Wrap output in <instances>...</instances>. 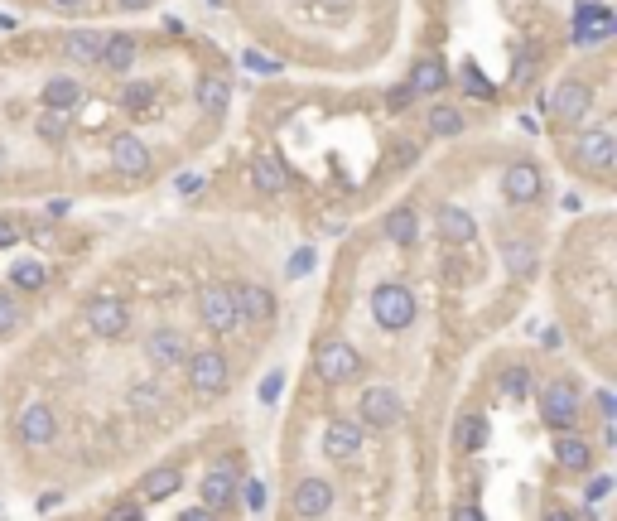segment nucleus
<instances>
[{
  "instance_id": "nucleus-20",
  "label": "nucleus",
  "mask_w": 617,
  "mask_h": 521,
  "mask_svg": "<svg viewBox=\"0 0 617 521\" xmlns=\"http://www.w3.org/2000/svg\"><path fill=\"white\" fill-rule=\"evenodd\" d=\"M179 488H184V468L179 464H160L140 478V497H145V502H169Z\"/></svg>"
},
{
  "instance_id": "nucleus-23",
  "label": "nucleus",
  "mask_w": 617,
  "mask_h": 521,
  "mask_svg": "<svg viewBox=\"0 0 617 521\" xmlns=\"http://www.w3.org/2000/svg\"><path fill=\"white\" fill-rule=\"evenodd\" d=\"M449 87V68L439 63V58H420L415 68H410V92L415 97H439Z\"/></svg>"
},
{
  "instance_id": "nucleus-22",
  "label": "nucleus",
  "mask_w": 617,
  "mask_h": 521,
  "mask_svg": "<svg viewBox=\"0 0 617 521\" xmlns=\"http://www.w3.org/2000/svg\"><path fill=\"white\" fill-rule=\"evenodd\" d=\"M237 304H242V324H270L275 319V295L266 285H237Z\"/></svg>"
},
{
  "instance_id": "nucleus-8",
  "label": "nucleus",
  "mask_w": 617,
  "mask_h": 521,
  "mask_svg": "<svg viewBox=\"0 0 617 521\" xmlns=\"http://www.w3.org/2000/svg\"><path fill=\"white\" fill-rule=\"evenodd\" d=\"M613 160H617V136L608 126H593L584 136L574 140V165L589 169V174H613Z\"/></svg>"
},
{
  "instance_id": "nucleus-30",
  "label": "nucleus",
  "mask_w": 617,
  "mask_h": 521,
  "mask_svg": "<svg viewBox=\"0 0 617 521\" xmlns=\"http://www.w3.org/2000/svg\"><path fill=\"white\" fill-rule=\"evenodd\" d=\"M68 126H73V111H54V107H44L39 116H34V136H39V140H49V145H58V140L68 136Z\"/></svg>"
},
{
  "instance_id": "nucleus-28",
  "label": "nucleus",
  "mask_w": 617,
  "mask_h": 521,
  "mask_svg": "<svg viewBox=\"0 0 617 521\" xmlns=\"http://www.w3.org/2000/svg\"><path fill=\"white\" fill-rule=\"evenodd\" d=\"M131 63H135V39L131 34H107V39H102V68L126 73Z\"/></svg>"
},
{
  "instance_id": "nucleus-31",
  "label": "nucleus",
  "mask_w": 617,
  "mask_h": 521,
  "mask_svg": "<svg viewBox=\"0 0 617 521\" xmlns=\"http://www.w3.org/2000/svg\"><path fill=\"white\" fill-rule=\"evenodd\" d=\"M78 102H82V87L73 83V78H49V83H44V107L73 111Z\"/></svg>"
},
{
  "instance_id": "nucleus-24",
  "label": "nucleus",
  "mask_w": 617,
  "mask_h": 521,
  "mask_svg": "<svg viewBox=\"0 0 617 521\" xmlns=\"http://www.w3.org/2000/svg\"><path fill=\"white\" fill-rule=\"evenodd\" d=\"M193 97H198V107L208 111V116H222V111L232 107V83H222L217 73H203L193 83Z\"/></svg>"
},
{
  "instance_id": "nucleus-15",
  "label": "nucleus",
  "mask_w": 617,
  "mask_h": 521,
  "mask_svg": "<svg viewBox=\"0 0 617 521\" xmlns=\"http://www.w3.org/2000/svg\"><path fill=\"white\" fill-rule=\"evenodd\" d=\"M603 39H613V15L598 0H579L574 5V44L589 49V44H603Z\"/></svg>"
},
{
  "instance_id": "nucleus-48",
  "label": "nucleus",
  "mask_w": 617,
  "mask_h": 521,
  "mask_svg": "<svg viewBox=\"0 0 617 521\" xmlns=\"http://www.w3.org/2000/svg\"><path fill=\"white\" fill-rule=\"evenodd\" d=\"M246 507H256V512L266 507V488L261 483H246Z\"/></svg>"
},
{
  "instance_id": "nucleus-19",
  "label": "nucleus",
  "mask_w": 617,
  "mask_h": 521,
  "mask_svg": "<svg viewBox=\"0 0 617 521\" xmlns=\"http://www.w3.org/2000/svg\"><path fill=\"white\" fill-rule=\"evenodd\" d=\"M102 29H68L63 34V58L78 63V68H97L102 63Z\"/></svg>"
},
{
  "instance_id": "nucleus-13",
  "label": "nucleus",
  "mask_w": 617,
  "mask_h": 521,
  "mask_svg": "<svg viewBox=\"0 0 617 521\" xmlns=\"http://www.w3.org/2000/svg\"><path fill=\"white\" fill-rule=\"evenodd\" d=\"M15 430H20V444L25 449H49L58 435V415L44 406V401H29L25 411H20V420H15Z\"/></svg>"
},
{
  "instance_id": "nucleus-53",
  "label": "nucleus",
  "mask_w": 617,
  "mask_h": 521,
  "mask_svg": "<svg viewBox=\"0 0 617 521\" xmlns=\"http://www.w3.org/2000/svg\"><path fill=\"white\" fill-rule=\"evenodd\" d=\"M323 10H333V15H338V10H348V0H319Z\"/></svg>"
},
{
  "instance_id": "nucleus-36",
  "label": "nucleus",
  "mask_w": 617,
  "mask_h": 521,
  "mask_svg": "<svg viewBox=\"0 0 617 521\" xmlns=\"http://www.w3.org/2000/svg\"><path fill=\"white\" fill-rule=\"evenodd\" d=\"M121 107L131 111V116H145V111L155 107V83H126L121 87Z\"/></svg>"
},
{
  "instance_id": "nucleus-51",
  "label": "nucleus",
  "mask_w": 617,
  "mask_h": 521,
  "mask_svg": "<svg viewBox=\"0 0 617 521\" xmlns=\"http://www.w3.org/2000/svg\"><path fill=\"white\" fill-rule=\"evenodd\" d=\"M116 5H121V10H150L155 0H116Z\"/></svg>"
},
{
  "instance_id": "nucleus-25",
  "label": "nucleus",
  "mask_w": 617,
  "mask_h": 521,
  "mask_svg": "<svg viewBox=\"0 0 617 521\" xmlns=\"http://www.w3.org/2000/svg\"><path fill=\"white\" fill-rule=\"evenodd\" d=\"M502 261H507V271L516 275V280H526V275H536L540 251H536V242H521V237H502Z\"/></svg>"
},
{
  "instance_id": "nucleus-35",
  "label": "nucleus",
  "mask_w": 617,
  "mask_h": 521,
  "mask_svg": "<svg viewBox=\"0 0 617 521\" xmlns=\"http://www.w3.org/2000/svg\"><path fill=\"white\" fill-rule=\"evenodd\" d=\"M497 391H502L507 401H526V396H531V367H507V372L497 377Z\"/></svg>"
},
{
  "instance_id": "nucleus-6",
  "label": "nucleus",
  "mask_w": 617,
  "mask_h": 521,
  "mask_svg": "<svg viewBox=\"0 0 617 521\" xmlns=\"http://www.w3.org/2000/svg\"><path fill=\"white\" fill-rule=\"evenodd\" d=\"M314 367H319V377L328 386H343V382H357L362 377V353L352 348L348 338H328L314 357Z\"/></svg>"
},
{
  "instance_id": "nucleus-9",
  "label": "nucleus",
  "mask_w": 617,
  "mask_h": 521,
  "mask_svg": "<svg viewBox=\"0 0 617 521\" xmlns=\"http://www.w3.org/2000/svg\"><path fill=\"white\" fill-rule=\"evenodd\" d=\"M198 507H208V512H222V507H232L237 502V459H213V468L203 473V483H198Z\"/></svg>"
},
{
  "instance_id": "nucleus-10",
  "label": "nucleus",
  "mask_w": 617,
  "mask_h": 521,
  "mask_svg": "<svg viewBox=\"0 0 617 521\" xmlns=\"http://www.w3.org/2000/svg\"><path fill=\"white\" fill-rule=\"evenodd\" d=\"M333 483L328 478H299L295 488H290V512H295L299 521H319L333 512Z\"/></svg>"
},
{
  "instance_id": "nucleus-55",
  "label": "nucleus",
  "mask_w": 617,
  "mask_h": 521,
  "mask_svg": "<svg viewBox=\"0 0 617 521\" xmlns=\"http://www.w3.org/2000/svg\"><path fill=\"white\" fill-rule=\"evenodd\" d=\"M116 517H121V521H140V512H135V507H121Z\"/></svg>"
},
{
  "instance_id": "nucleus-50",
  "label": "nucleus",
  "mask_w": 617,
  "mask_h": 521,
  "mask_svg": "<svg viewBox=\"0 0 617 521\" xmlns=\"http://www.w3.org/2000/svg\"><path fill=\"white\" fill-rule=\"evenodd\" d=\"M179 521H217V512H208V507H188V512H179Z\"/></svg>"
},
{
  "instance_id": "nucleus-14",
  "label": "nucleus",
  "mask_w": 617,
  "mask_h": 521,
  "mask_svg": "<svg viewBox=\"0 0 617 521\" xmlns=\"http://www.w3.org/2000/svg\"><path fill=\"white\" fill-rule=\"evenodd\" d=\"M545 107L555 111V121H564V126H579V121L593 111V87L579 83V78H569V83L555 87V97H550Z\"/></svg>"
},
{
  "instance_id": "nucleus-33",
  "label": "nucleus",
  "mask_w": 617,
  "mask_h": 521,
  "mask_svg": "<svg viewBox=\"0 0 617 521\" xmlns=\"http://www.w3.org/2000/svg\"><path fill=\"white\" fill-rule=\"evenodd\" d=\"M458 444L468 449V454H478L487 444V415L483 411H468L463 420H458Z\"/></svg>"
},
{
  "instance_id": "nucleus-17",
  "label": "nucleus",
  "mask_w": 617,
  "mask_h": 521,
  "mask_svg": "<svg viewBox=\"0 0 617 521\" xmlns=\"http://www.w3.org/2000/svg\"><path fill=\"white\" fill-rule=\"evenodd\" d=\"M145 357H150L155 372H164V367H184L188 338L179 329H155L150 338H145Z\"/></svg>"
},
{
  "instance_id": "nucleus-42",
  "label": "nucleus",
  "mask_w": 617,
  "mask_h": 521,
  "mask_svg": "<svg viewBox=\"0 0 617 521\" xmlns=\"http://www.w3.org/2000/svg\"><path fill=\"white\" fill-rule=\"evenodd\" d=\"M593 406H598V420H608V425L617 420V396H613V391H598V396H593Z\"/></svg>"
},
{
  "instance_id": "nucleus-12",
  "label": "nucleus",
  "mask_w": 617,
  "mask_h": 521,
  "mask_svg": "<svg viewBox=\"0 0 617 521\" xmlns=\"http://www.w3.org/2000/svg\"><path fill=\"white\" fill-rule=\"evenodd\" d=\"M362 444H367V425H357V420H348V415L328 420V430H323V454H328V459L348 464V459L362 454Z\"/></svg>"
},
{
  "instance_id": "nucleus-47",
  "label": "nucleus",
  "mask_w": 617,
  "mask_h": 521,
  "mask_svg": "<svg viewBox=\"0 0 617 521\" xmlns=\"http://www.w3.org/2000/svg\"><path fill=\"white\" fill-rule=\"evenodd\" d=\"M608 493H613V478H593L589 483V502H603Z\"/></svg>"
},
{
  "instance_id": "nucleus-18",
  "label": "nucleus",
  "mask_w": 617,
  "mask_h": 521,
  "mask_svg": "<svg viewBox=\"0 0 617 521\" xmlns=\"http://www.w3.org/2000/svg\"><path fill=\"white\" fill-rule=\"evenodd\" d=\"M434 232L449 242V247H468L473 237H478V222L468 208H458V203H444L439 208V218H434Z\"/></svg>"
},
{
  "instance_id": "nucleus-38",
  "label": "nucleus",
  "mask_w": 617,
  "mask_h": 521,
  "mask_svg": "<svg viewBox=\"0 0 617 521\" xmlns=\"http://www.w3.org/2000/svg\"><path fill=\"white\" fill-rule=\"evenodd\" d=\"M15 324H20V300L10 290H0V333H10Z\"/></svg>"
},
{
  "instance_id": "nucleus-11",
  "label": "nucleus",
  "mask_w": 617,
  "mask_h": 521,
  "mask_svg": "<svg viewBox=\"0 0 617 521\" xmlns=\"http://www.w3.org/2000/svg\"><path fill=\"white\" fill-rule=\"evenodd\" d=\"M540 193H545V174H540V165H531V160H511V165L502 169V198H507V203L526 208V203H536Z\"/></svg>"
},
{
  "instance_id": "nucleus-45",
  "label": "nucleus",
  "mask_w": 617,
  "mask_h": 521,
  "mask_svg": "<svg viewBox=\"0 0 617 521\" xmlns=\"http://www.w3.org/2000/svg\"><path fill=\"white\" fill-rule=\"evenodd\" d=\"M454 521H487V517H483V507H478V502H458Z\"/></svg>"
},
{
  "instance_id": "nucleus-21",
  "label": "nucleus",
  "mask_w": 617,
  "mask_h": 521,
  "mask_svg": "<svg viewBox=\"0 0 617 521\" xmlns=\"http://www.w3.org/2000/svg\"><path fill=\"white\" fill-rule=\"evenodd\" d=\"M555 464L569 468V473H589L593 444L584 435H574V430H564V435H555Z\"/></svg>"
},
{
  "instance_id": "nucleus-40",
  "label": "nucleus",
  "mask_w": 617,
  "mask_h": 521,
  "mask_svg": "<svg viewBox=\"0 0 617 521\" xmlns=\"http://www.w3.org/2000/svg\"><path fill=\"white\" fill-rule=\"evenodd\" d=\"M463 87L473 92V97H492V87H487V78L473 68V63H463Z\"/></svg>"
},
{
  "instance_id": "nucleus-3",
  "label": "nucleus",
  "mask_w": 617,
  "mask_h": 521,
  "mask_svg": "<svg viewBox=\"0 0 617 521\" xmlns=\"http://www.w3.org/2000/svg\"><path fill=\"white\" fill-rule=\"evenodd\" d=\"M372 319L386 333H405L410 324H415V295H410L405 285H396V280L376 285L372 290Z\"/></svg>"
},
{
  "instance_id": "nucleus-7",
  "label": "nucleus",
  "mask_w": 617,
  "mask_h": 521,
  "mask_svg": "<svg viewBox=\"0 0 617 521\" xmlns=\"http://www.w3.org/2000/svg\"><path fill=\"white\" fill-rule=\"evenodd\" d=\"M82 319H87L92 338H107V343H116L121 333L131 329V304L116 300V295H97V300H87Z\"/></svg>"
},
{
  "instance_id": "nucleus-34",
  "label": "nucleus",
  "mask_w": 617,
  "mask_h": 521,
  "mask_svg": "<svg viewBox=\"0 0 617 521\" xmlns=\"http://www.w3.org/2000/svg\"><path fill=\"white\" fill-rule=\"evenodd\" d=\"M10 285H15V290H44V285H49V266H44V261H15Z\"/></svg>"
},
{
  "instance_id": "nucleus-2",
  "label": "nucleus",
  "mask_w": 617,
  "mask_h": 521,
  "mask_svg": "<svg viewBox=\"0 0 617 521\" xmlns=\"http://www.w3.org/2000/svg\"><path fill=\"white\" fill-rule=\"evenodd\" d=\"M184 372H188V391L203 396V401H213V396H222V391L232 386V362H227V353H217V348L188 353Z\"/></svg>"
},
{
  "instance_id": "nucleus-52",
  "label": "nucleus",
  "mask_w": 617,
  "mask_h": 521,
  "mask_svg": "<svg viewBox=\"0 0 617 521\" xmlns=\"http://www.w3.org/2000/svg\"><path fill=\"white\" fill-rule=\"evenodd\" d=\"M49 5H54V10H63V15H68V10H78L82 0H49Z\"/></svg>"
},
{
  "instance_id": "nucleus-29",
  "label": "nucleus",
  "mask_w": 617,
  "mask_h": 521,
  "mask_svg": "<svg viewBox=\"0 0 617 521\" xmlns=\"http://www.w3.org/2000/svg\"><path fill=\"white\" fill-rule=\"evenodd\" d=\"M126 406H131V415H160L164 411V391H160V382H135L131 391H126Z\"/></svg>"
},
{
  "instance_id": "nucleus-37",
  "label": "nucleus",
  "mask_w": 617,
  "mask_h": 521,
  "mask_svg": "<svg viewBox=\"0 0 617 521\" xmlns=\"http://www.w3.org/2000/svg\"><path fill=\"white\" fill-rule=\"evenodd\" d=\"M242 63H246V68H251V73H261V78H275V73H280V58L261 54V49H246V54H242Z\"/></svg>"
},
{
  "instance_id": "nucleus-27",
  "label": "nucleus",
  "mask_w": 617,
  "mask_h": 521,
  "mask_svg": "<svg viewBox=\"0 0 617 521\" xmlns=\"http://www.w3.org/2000/svg\"><path fill=\"white\" fill-rule=\"evenodd\" d=\"M381 232H386L391 247H410V242L420 237V218H415V208H391L386 222H381Z\"/></svg>"
},
{
  "instance_id": "nucleus-32",
  "label": "nucleus",
  "mask_w": 617,
  "mask_h": 521,
  "mask_svg": "<svg viewBox=\"0 0 617 521\" xmlns=\"http://www.w3.org/2000/svg\"><path fill=\"white\" fill-rule=\"evenodd\" d=\"M430 136H439V140L463 136V107H449V102L430 107Z\"/></svg>"
},
{
  "instance_id": "nucleus-5",
  "label": "nucleus",
  "mask_w": 617,
  "mask_h": 521,
  "mask_svg": "<svg viewBox=\"0 0 617 521\" xmlns=\"http://www.w3.org/2000/svg\"><path fill=\"white\" fill-rule=\"evenodd\" d=\"M198 314L213 333H237L242 329V304H237V285H208L198 295Z\"/></svg>"
},
{
  "instance_id": "nucleus-26",
  "label": "nucleus",
  "mask_w": 617,
  "mask_h": 521,
  "mask_svg": "<svg viewBox=\"0 0 617 521\" xmlns=\"http://www.w3.org/2000/svg\"><path fill=\"white\" fill-rule=\"evenodd\" d=\"M251 184L261 193H285L290 189V174H285V165H280L275 155H256V160H251Z\"/></svg>"
},
{
  "instance_id": "nucleus-41",
  "label": "nucleus",
  "mask_w": 617,
  "mask_h": 521,
  "mask_svg": "<svg viewBox=\"0 0 617 521\" xmlns=\"http://www.w3.org/2000/svg\"><path fill=\"white\" fill-rule=\"evenodd\" d=\"M410 102H415L410 83H401V87H391V92H386V107H391V111H410Z\"/></svg>"
},
{
  "instance_id": "nucleus-39",
  "label": "nucleus",
  "mask_w": 617,
  "mask_h": 521,
  "mask_svg": "<svg viewBox=\"0 0 617 521\" xmlns=\"http://www.w3.org/2000/svg\"><path fill=\"white\" fill-rule=\"evenodd\" d=\"M309 271H314V247H299L295 256H290L285 275H290V280H299V275H309Z\"/></svg>"
},
{
  "instance_id": "nucleus-54",
  "label": "nucleus",
  "mask_w": 617,
  "mask_h": 521,
  "mask_svg": "<svg viewBox=\"0 0 617 521\" xmlns=\"http://www.w3.org/2000/svg\"><path fill=\"white\" fill-rule=\"evenodd\" d=\"M545 521H579V517H574V512H560V507H555V512H550Z\"/></svg>"
},
{
  "instance_id": "nucleus-43",
  "label": "nucleus",
  "mask_w": 617,
  "mask_h": 521,
  "mask_svg": "<svg viewBox=\"0 0 617 521\" xmlns=\"http://www.w3.org/2000/svg\"><path fill=\"white\" fill-rule=\"evenodd\" d=\"M174 189L184 193V198H193V193H203V174H179V179H174Z\"/></svg>"
},
{
  "instance_id": "nucleus-49",
  "label": "nucleus",
  "mask_w": 617,
  "mask_h": 521,
  "mask_svg": "<svg viewBox=\"0 0 617 521\" xmlns=\"http://www.w3.org/2000/svg\"><path fill=\"white\" fill-rule=\"evenodd\" d=\"M415 155H420V150H415V145H410V140H401V150H396V169L415 165Z\"/></svg>"
},
{
  "instance_id": "nucleus-44",
  "label": "nucleus",
  "mask_w": 617,
  "mask_h": 521,
  "mask_svg": "<svg viewBox=\"0 0 617 521\" xmlns=\"http://www.w3.org/2000/svg\"><path fill=\"white\" fill-rule=\"evenodd\" d=\"M280 386H285V382H280V372H270L266 382H261V391H256V396H261V401L270 406V401H280Z\"/></svg>"
},
{
  "instance_id": "nucleus-16",
  "label": "nucleus",
  "mask_w": 617,
  "mask_h": 521,
  "mask_svg": "<svg viewBox=\"0 0 617 521\" xmlns=\"http://www.w3.org/2000/svg\"><path fill=\"white\" fill-rule=\"evenodd\" d=\"M111 165H116V174H126V179H140V174H150V145L135 136V131H121V136H111Z\"/></svg>"
},
{
  "instance_id": "nucleus-1",
  "label": "nucleus",
  "mask_w": 617,
  "mask_h": 521,
  "mask_svg": "<svg viewBox=\"0 0 617 521\" xmlns=\"http://www.w3.org/2000/svg\"><path fill=\"white\" fill-rule=\"evenodd\" d=\"M579 411H584V391H579V382L555 377V382L540 386V420H545L555 435L574 430V425H579Z\"/></svg>"
},
{
  "instance_id": "nucleus-46",
  "label": "nucleus",
  "mask_w": 617,
  "mask_h": 521,
  "mask_svg": "<svg viewBox=\"0 0 617 521\" xmlns=\"http://www.w3.org/2000/svg\"><path fill=\"white\" fill-rule=\"evenodd\" d=\"M15 242H20V227H15L10 218H0V251H5V247H15Z\"/></svg>"
},
{
  "instance_id": "nucleus-4",
  "label": "nucleus",
  "mask_w": 617,
  "mask_h": 521,
  "mask_svg": "<svg viewBox=\"0 0 617 521\" xmlns=\"http://www.w3.org/2000/svg\"><path fill=\"white\" fill-rule=\"evenodd\" d=\"M405 420V401L396 386H367L362 401H357V425H372V430H396Z\"/></svg>"
},
{
  "instance_id": "nucleus-56",
  "label": "nucleus",
  "mask_w": 617,
  "mask_h": 521,
  "mask_svg": "<svg viewBox=\"0 0 617 521\" xmlns=\"http://www.w3.org/2000/svg\"><path fill=\"white\" fill-rule=\"evenodd\" d=\"M0 160H5V150H0Z\"/></svg>"
}]
</instances>
